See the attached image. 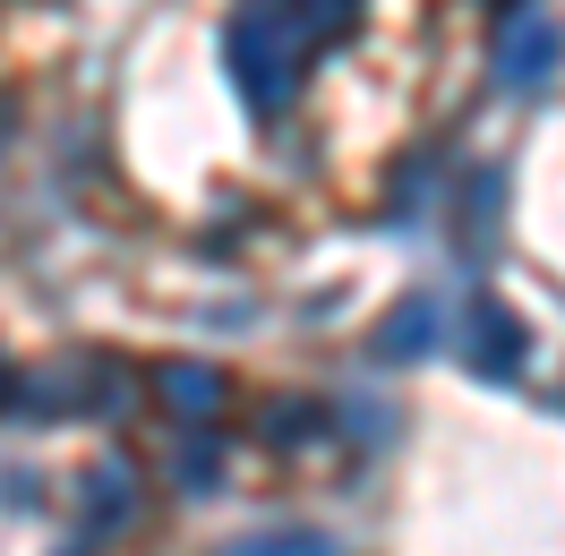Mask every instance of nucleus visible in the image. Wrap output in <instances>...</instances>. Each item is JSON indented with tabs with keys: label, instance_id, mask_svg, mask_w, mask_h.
Wrapping results in <instances>:
<instances>
[{
	"label": "nucleus",
	"instance_id": "obj_8",
	"mask_svg": "<svg viewBox=\"0 0 565 556\" xmlns=\"http://www.w3.org/2000/svg\"><path fill=\"white\" fill-rule=\"evenodd\" d=\"M352 9H360V0H300V26H309V35H343Z\"/></svg>",
	"mask_w": 565,
	"mask_h": 556
},
{
	"label": "nucleus",
	"instance_id": "obj_3",
	"mask_svg": "<svg viewBox=\"0 0 565 556\" xmlns=\"http://www.w3.org/2000/svg\"><path fill=\"white\" fill-rule=\"evenodd\" d=\"M471 368H480V377H523V325H514V317L505 309H480L471 317Z\"/></svg>",
	"mask_w": 565,
	"mask_h": 556
},
{
	"label": "nucleus",
	"instance_id": "obj_4",
	"mask_svg": "<svg viewBox=\"0 0 565 556\" xmlns=\"http://www.w3.org/2000/svg\"><path fill=\"white\" fill-rule=\"evenodd\" d=\"M428 334H437V300H403V309L377 325V351H386V360H412V351H428Z\"/></svg>",
	"mask_w": 565,
	"mask_h": 556
},
{
	"label": "nucleus",
	"instance_id": "obj_5",
	"mask_svg": "<svg viewBox=\"0 0 565 556\" xmlns=\"http://www.w3.org/2000/svg\"><path fill=\"white\" fill-rule=\"evenodd\" d=\"M163 403H172L180 419H214V403H223V377H206V368H163Z\"/></svg>",
	"mask_w": 565,
	"mask_h": 556
},
{
	"label": "nucleus",
	"instance_id": "obj_7",
	"mask_svg": "<svg viewBox=\"0 0 565 556\" xmlns=\"http://www.w3.org/2000/svg\"><path fill=\"white\" fill-rule=\"evenodd\" d=\"M266 437H275V446H300V437H318V411H309V403H275Z\"/></svg>",
	"mask_w": 565,
	"mask_h": 556
},
{
	"label": "nucleus",
	"instance_id": "obj_6",
	"mask_svg": "<svg viewBox=\"0 0 565 556\" xmlns=\"http://www.w3.org/2000/svg\"><path fill=\"white\" fill-rule=\"evenodd\" d=\"M232 556H334V539H318V531H291V539H241Z\"/></svg>",
	"mask_w": 565,
	"mask_h": 556
},
{
	"label": "nucleus",
	"instance_id": "obj_2",
	"mask_svg": "<svg viewBox=\"0 0 565 556\" xmlns=\"http://www.w3.org/2000/svg\"><path fill=\"white\" fill-rule=\"evenodd\" d=\"M557 61H565L557 18H514V26H505V43H497V77H505V86H540Z\"/></svg>",
	"mask_w": 565,
	"mask_h": 556
},
{
	"label": "nucleus",
	"instance_id": "obj_1",
	"mask_svg": "<svg viewBox=\"0 0 565 556\" xmlns=\"http://www.w3.org/2000/svg\"><path fill=\"white\" fill-rule=\"evenodd\" d=\"M223 52H232V86L248 95V111H275V95L291 86V77H282V43H275V26L248 9V18H232Z\"/></svg>",
	"mask_w": 565,
	"mask_h": 556
},
{
	"label": "nucleus",
	"instance_id": "obj_9",
	"mask_svg": "<svg viewBox=\"0 0 565 556\" xmlns=\"http://www.w3.org/2000/svg\"><path fill=\"white\" fill-rule=\"evenodd\" d=\"M129 505V471H95V514H120Z\"/></svg>",
	"mask_w": 565,
	"mask_h": 556
}]
</instances>
